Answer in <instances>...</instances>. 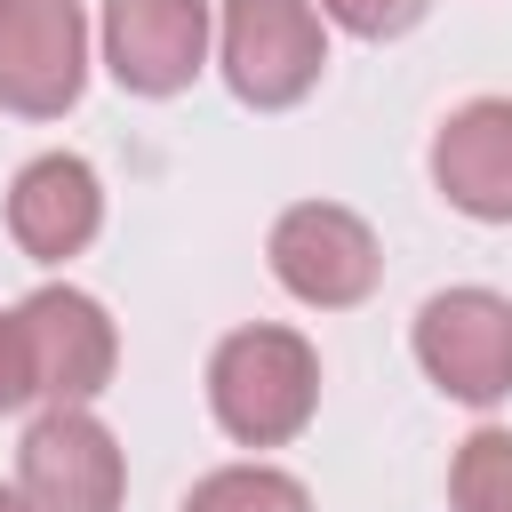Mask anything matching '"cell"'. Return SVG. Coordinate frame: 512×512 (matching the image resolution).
I'll use <instances>...</instances> for the list:
<instances>
[{
    "label": "cell",
    "instance_id": "obj_15",
    "mask_svg": "<svg viewBox=\"0 0 512 512\" xmlns=\"http://www.w3.org/2000/svg\"><path fill=\"white\" fill-rule=\"evenodd\" d=\"M0 512H32V496L24 488H0Z\"/></svg>",
    "mask_w": 512,
    "mask_h": 512
},
{
    "label": "cell",
    "instance_id": "obj_8",
    "mask_svg": "<svg viewBox=\"0 0 512 512\" xmlns=\"http://www.w3.org/2000/svg\"><path fill=\"white\" fill-rule=\"evenodd\" d=\"M104 72L128 96H176L208 64V0H104Z\"/></svg>",
    "mask_w": 512,
    "mask_h": 512
},
{
    "label": "cell",
    "instance_id": "obj_4",
    "mask_svg": "<svg viewBox=\"0 0 512 512\" xmlns=\"http://www.w3.org/2000/svg\"><path fill=\"white\" fill-rule=\"evenodd\" d=\"M416 360L448 400H504L512 392V304L496 288H440L416 312Z\"/></svg>",
    "mask_w": 512,
    "mask_h": 512
},
{
    "label": "cell",
    "instance_id": "obj_12",
    "mask_svg": "<svg viewBox=\"0 0 512 512\" xmlns=\"http://www.w3.org/2000/svg\"><path fill=\"white\" fill-rule=\"evenodd\" d=\"M448 504L456 512H512V432L480 424L456 464H448Z\"/></svg>",
    "mask_w": 512,
    "mask_h": 512
},
{
    "label": "cell",
    "instance_id": "obj_2",
    "mask_svg": "<svg viewBox=\"0 0 512 512\" xmlns=\"http://www.w3.org/2000/svg\"><path fill=\"white\" fill-rule=\"evenodd\" d=\"M216 56L240 104L280 112L296 96H312L320 64H328V32H320V0H224L216 16Z\"/></svg>",
    "mask_w": 512,
    "mask_h": 512
},
{
    "label": "cell",
    "instance_id": "obj_11",
    "mask_svg": "<svg viewBox=\"0 0 512 512\" xmlns=\"http://www.w3.org/2000/svg\"><path fill=\"white\" fill-rule=\"evenodd\" d=\"M184 512H312V496L280 464H224L184 496Z\"/></svg>",
    "mask_w": 512,
    "mask_h": 512
},
{
    "label": "cell",
    "instance_id": "obj_6",
    "mask_svg": "<svg viewBox=\"0 0 512 512\" xmlns=\"http://www.w3.org/2000/svg\"><path fill=\"white\" fill-rule=\"evenodd\" d=\"M88 80V16L80 0H0V104L24 120L72 112Z\"/></svg>",
    "mask_w": 512,
    "mask_h": 512
},
{
    "label": "cell",
    "instance_id": "obj_5",
    "mask_svg": "<svg viewBox=\"0 0 512 512\" xmlns=\"http://www.w3.org/2000/svg\"><path fill=\"white\" fill-rule=\"evenodd\" d=\"M16 488L32 512H120L128 456L88 408H40L16 448Z\"/></svg>",
    "mask_w": 512,
    "mask_h": 512
},
{
    "label": "cell",
    "instance_id": "obj_1",
    "mask_svg": "<svg viewBox=\"0 0 512 512\" xmlns=\"http://www.w3.org/2000/svg\"><path fill=\"white\" fill-rule=\"evenodd\" d=\"M208 408L240 448H280L320 408V352L296 328H232L208 360Z\"/></svg>",
    "mask_w": 512,
    "mask_h": 512
},
{
    "label": "cell",
    "instance_id": "obj_3",
    "mask_svg": "<svg viewBox=\"0 0 512 512\" xmlns=\"http://www.w3.org/2000/svg\"><path fill=\"white\" fill-rule=\"evenodd\" d=\"M272 280L296 296V304H312V312H344V304H360L368 288H376V272H384V256H376V232L352 216V208H336V200H296L280 224H272Z\"/></svg>",
    "mask_w": 512,
    "mask_h": 512
},
{
    "label": "cell",
    "instance_id": "obj_13",
    "mask_svg": "<svg viewBox=\"0 0 512 512\" xmlns=\"http://www.w3.org/2000/svg\"><path fill=\"white\" fill-rule=\"evenodd\" d=\"M424 8H432V0H320V16L344 24V32H360V40H392V32H408Z\"/></svg>",
    "mask_w": 512,
    "mask_h": 512
},
{
    "label": "cell",
    "instance_id": "obj_14",
    "mask_svg": "<svg viewBox=\"0 0 512 512\" xmlns=\"http://www.w3.org/2000/svg\"><path fill=\"white\" fill-rule=\"evenodd\" d=\"M24 400H40V384H32V344H24V320L0 312V416L24 408Z\"/></svg>",
    "mask_w": 512,
    "mask_h": 512
},
{
    "label": "cell",
    "instance_id": "obj_7",
    "mask_svg": "<svg viewBox=\"0 0 512 512\" xmlns=\"http://www.w3.org/2000/svg\"><path fill=\"white\" fill-rule=\"evenodd\" d=\"M24 320V344H32V384L48 408H88L104 384H112V360H120V336L104 320L96 296L80 288H32L16 304Z\"/></svg>",
    "mask_w": 512,
    "mask_h": 512
},
{
    "label": "cell",
    "instance_id": "obj_10",
    "mask_svg": "<svg viewBox=\"0 0 512 512\" xmlns=\"http://www.w3.org/2000/svg\"><path fill=\"white\" fill-rule=\"evenodd\" d=\"M96 224H104V184H96L88 160L40 152V160L16 168V184H8V232H16L24 256L64 264V256H80L96 240Z\"/></svg>",
    "mask_w": 512,
    "mask_h": 512
},
{
    "label": "cell",
    "instance_id": "obj_9",
    "mask_svg": "<svg viewBox=\"0 0 512 512\" xmlns=\"http://www.w3.org/2000/svg\"><path fill=\"white\" fill-rule=\"evenodd\" d=\"M432 184L480 224H512V96H472L432 136Z\"/></svg>",
    "mask_w": 512,
    "mask_h": 512
}]
</instances>
